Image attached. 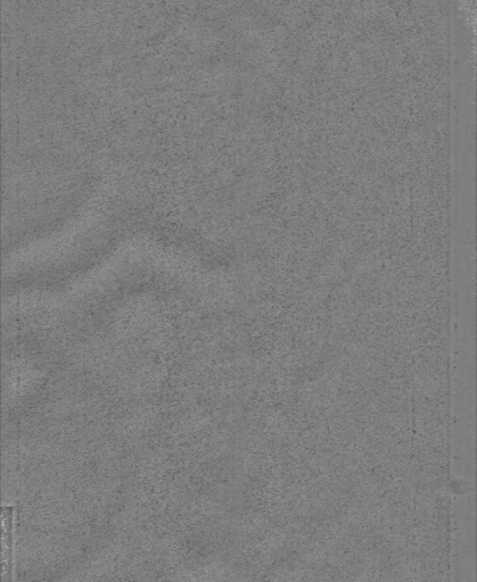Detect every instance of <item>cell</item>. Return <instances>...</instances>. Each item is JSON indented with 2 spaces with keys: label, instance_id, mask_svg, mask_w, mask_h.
Listing matches in <instances>:
<instances>
[{
  "label": "cell",
  "instance_id": "1",
  "mask_svg": "<svg viewBox=\"0 0 477 582\" xmlns=\"http://www.w3.org/2000/svg\"><path fill=\"white\" fill-rule=\"evenodd\" d=\"M13 509L5 507L3 513L4 574L9 576L13 566Z\"/></svg>",
  "mask_w": 477,
  "mask_h": 582
}]
</instances>
